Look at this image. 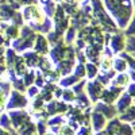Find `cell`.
I'll return each mask as SVG.
<instances>
[{
	"instance_id": "obj_1",
	"label": "cell",
	"mask_w": 135,
	"mask_h": 135,
	"mask_svg": "<svg viewBox=\"0 0 135 135\" xmlns=\"http://www.w3.org/2000/svg\"><path fill=\"white\" fill-rule=\"evenodd\" d=\"M107 12L115 19L120 28H126L134 14L131 0H101Z\"/></svg>"
},
{
	"instance_id": "obj_2",
	"label": "cell",
	"mask_w": 135,
	"mask_h": 135,
	"mask_svg": "<svg viewBox=\"0 0 135 135\" xmlns=\"http://www.w3.org/2000/svg\"><path fill=\"white\" fill-rule=\"evenodd\" d=\"M91 7H92V23L93 25L96 26L100 25L105 31H114V32L118 31L115 22L107 14L101 0H91Z\"/></svg>"
},
{
	"instance_id": "obj_3",
	"label": "cell",
	"mask_w": 135,
	"mask_h": 135,
	"mask_svg": "<svg viewBox=\"0 0 135 135\" xmlns=\"http://www.w3.org/2000/svg\"><path fill=\"white\" fill-rule=\"evenodd\" d=\"M27 104L26 101V97L22 96V93L19 92H12V96H11V100H9V108H14V107H25Z\"/></svg>"
},
{
	"instance_id": "obj_4",
	"label": "cell",
	"mask_w": 135,
	"mask_h": 135,
	"mask_svg": "<svg viewBox=\"0 0 135 135\" xmlns=\"http://www.w3.org/2000/svg\"><path fill=\"white\" fill-rule=\"evenodd\" d=\"M126 45V41H124V37L122 34H116L112 39V46H114V51H122L123 47Z\"/></svg>"
},
{
	"instance_id": "obj_5",
	"label": "cell",
	"mask_w": 135,
	"mask_h": 135,
	"mask_svg": "<svg viewBox=\"0 0 135 135\" xmlns=\"http://www.w3.org/2000/svg\"><path fill=\"white\" fill-rule=\"evenodd\" d=\"M47 46H49L47 39L45 38L43 35H38V37H37L35 50H38V51H41V53H46V51H47Z\"/></svg>"
},
{
	"instance_id": "obj_6",
	"label": "cell",
	"mask_w": 135,
	"mask_h": 135,
	"mask_svg": "<svg viewBox=\"0 0 135 135\" xmlns=\"http://www.w3.org/2000/svg\"><path fill=\"white\" fill-rule=\"evenodd\" d=\"M92 123H93V126H95V130H101L104 127V124H105V119L101 116L100 114H93V116H92Z\"/></svg>"
},
{
	"instance_id": "obj_7",
	"label": "cell",
	"mask_w": 135,
	"mask_h": 135,
	"mask_svg": "<svg viewBox=\"0 0 135 135\" xmlns=\"http://www.w3.org/2000/svg\"><path fill=\"white\" fill-rule=\"evenodd\" d=\"M96 109H99V111H104V114H105L107 118H114L115 114H116V111H115L114 107H108V108H107L104 104H100L99 107H96Z\"/></svg>"
},
{
	"instance_id": "obj_8",
	"label": "cell",
	"mask_w": 135,
	"mask_h": 135,
	"mask_svg": "<svg viewBox=\"0 0 135 135\" xmlns=\"http://www.w3.org/2000/svg\"><path fill=\"white\" fill-rule=\"evenodd\" d=\"M130 103H131V97H130V95L123 96V97L120 99V101L118 103V108H119V111H124L127 107H130Z\"/></svg>"
},
{
	"instance_id": "obj_9",
	"label": "cell",
	"mask_w": 135,
	"mask_h": 135,
	"mask_svg": "<svg viewBox=\"0 0 135 135\" xmlns=\"http://www.w3.org/2000/svg\"><path fill=\"white\" fill-rule=\"evenodd\" d=\"M127 83H128V76L127 74H120L114 81V86H124Z\"/></svg>"
},
{
	"instance_id": "obj_10",
	"label": "cell",
	"mask_w": 135,
	"mask_h": 135,
	"mask_svg": "<svg viewBox=\"0 0 135 135\" xmlns=\"http://www.w3.org/2000/svg\"><path fill=\"white\" fill-rule=\"evenodd\" d=\"M126 32L128 34V35H135V16L131 18V22L127 25Z\"/></svg>"
},
{
	"instance_id": "obj_11",
	"label": "cell",
	"mask_w": 135,
	"mask_h": 135,
	"mask_svg": "<svg viewBox=\"0 0 135 135\" xmlns=\"http://www.w3.org/2000/svg\"><path fill=\"white\" fill-rule=\"evenodd\" d=\"M86 70H89L88 72V77L89 78H93L96 76V72H97V66H95L92 64H86Z\"/></svg>"
},
{
	"instance_id": "obj_12",
	"label": "cell",
	"mask_w": 135,
	"mask_h": 135,
	"mask_svg": "<svg viewBox=\"0 0 135 135\" xmlns=\"http://www.w3.org/2000/svg\"><path fill=\"white\" fill-rule=\"evenodd\" d=\"M114 65H115V69H116V70H119V72L126 70V64L123 62V60L116 58V60H115V62H114Z\"/></svg>"
},
{
	"instance_id": "obj_13",
	"label": "cell",
	"mask_w": 135,
	"mask_h": 135,
	"mask_svg": "<svg viewBox=\"0 0 135 135\" xmlns=\"http://www.w3.org/2000/svg\"><path fill=\"white\" fill-rule=\"evenodd\" d=\"M20 4L23 6H31V4H38V0H19Z\"/></svg>"
},
{
	"instance_id": "obj_14",
	"label": "cell",
	"mask_w": 135,
	"mask_h": 135,
	"mask_svg": "<svg viewBox=\"0 0 135 135\" xmlns=\"http://www.w3.org/2000/svg\"><path fill=\"white\" fill-rule=\"evenodd\" d=\"M28 95L32 97V96H37V88H30L28 89Z\"/></svg>"
},
{
	"instance_id": "obj_15",
	"label": "cell",
	"mask_w": 135,
	"mask_h": 135,
	"mask_svg": "<svg viewBox=\"0 0 135 135\" xmlns=\"http://www.w3.org/2000/svg\"><path fill=\"white\" fill-rule=\"evenodd\" d=\"M128 95H130V96H131V95L135 96V85H132L131 88H128Z\"/></svg>"
},
{
	"instance_id": "obj_16",
	"label": "cell",
	"mask_w": 135,
	"mask_h": 135,
	"mask_svg": "<svg viewBox=\"0 0 135 135\" xmlns=\"http://www.w3.org/2000/svg\"><path fill=\"white\" fill-rule=\"evenodd\" d=\"M78 135H91V132H89L86 128H83V130H81V132L78 134Z\"/></svg>"
},
{
	"instance_id": "obj_17",
	"label": "cell",
	"mask_w": 135,
	"mask_h": 135,
	"mask_svg": "<svg viewBox=\"0 0 135 135\" xmlns=\"http://www.w3.org/2000/svg\"><path fill=\"white\" fill-rule=\"evenodd\" d=\"M73 2H76V3H78V4H83L84 2H86V0H73Z\"/></svg>"
},
{
	"instance_id": "obj_18",
	"label": "cell",
	"mask_w": 135,
	"mask_h": 135,
	"mask_svg": "<svg viewBox=\"0 0 135 135\" xmlns=\"http://www.w3.org/2000/svg\"><path fill=\"white\" fill-rule=\"evenodd\" d=\"M53 2H54V3H57V4H61L62 2H65V0H53Z\"/></svg>"
},
{
	"instance_id": "obj_19",
	"label": "cell",
	"mask_w": 135,
	"mask_h": 135,
	"mask_svg": "<svg viewBox=\"0 0 135 135\" xmlns=\"http://www.w3.org/2000/svg\"><path fill=\"white\" fill-rule=\"evenodd\" d=\"M132 2V8H134V11H135V0H131Z\"/></svg>"
},
{
	"instance_id": "obj_20",
	"label": "cell",
	"mask_w": 135,
	"mask_h": 135,
	"mask_svg": "<svg viewBox=\"0 0 135 135\" xmlns=\"http://www.w3.org/2000/svg\"><path fill=\"white\" fill-rule=\"evenodd\" d=\"M45 135H54V134H51V132H49V134H45Z\"/></svg>"
}]
</instances>
